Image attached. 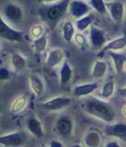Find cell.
Wrapping results in <instances>:
<instances>
[{"label": "cell", "instance_id": "cell-1", "mask_svg": "<svg viewBox=\"0 0 126 147\" xmlns=\"http://www.w3.org/2000/svg\"><path fill=\"white\" fill-rule=\"evenodd\" d=\"M83 108L87 114L109 124L116 119V112L112 106L95 97L86 99Z\"/></svg>", "mask_w": 126, "mask_h": 147}, {"label": "cell", "instance_id": "cell-2", "mask_svg": "<svg viewBox=\"0 0 126 147\" xmlns=\"http://www.w3.org/2000/svg\"><path fill=\"white\" fill-rule=\"evenodd\" d=\"M69 0H62L60 2L49 5L42 11L43 18L50 24H57L67 13L69 7Z\"/></svg>", "mask_w": 126, "mask_h": 147}, {"label": "cell", "instance_id": "cell-3", "mask_svg": "<svg viewBox=\"0 0 126 147\" xmlns=\"http://www.w3.org/2000/svg\"><path fill=\"white\" fill-rule=\"evenodd\" d=\"M0 37L10 42L20 43L24 42V33L11 28L5 22L1 16H0Z\"/></svg>", "mask_w": 126, "mask_h": 147}, {"label": "cell", "instance_id": "cell-4", "mask_svg": "<svg viewBox=\"0 0 126 147\" xmlns=\"http://www.w3.org/2000/svg\"><path fill=\"white\" fill-rule=\"evenodd\" d=\"M26 141L23 131H16L0 136V144L5 147H22Z\"/></svg>", "mask_w": 126, "mask_h": 147}, {"label": "cell", "instance_id": "cell-5", "mask_svg": "<svg viewBox=\"0 0 126 147\" xmlns=\"http://www.w3.org/2000/svg\"><path fill=\"white\" fill-rule=\"evenodd\" d=\"M55 128L60 136L69 138L74 131V122L69 116L62 115L57 119Z\"/></svg>", "mask_w": 126, "mask_h": 147}, {"label": "cell", "instance_id": "cell-6", "mask_svg": "<svg viewBox=\"0 0 126 147\" xmlns=\"http://www.w3.org/2000/svg\"><path fill=\"white\" fill-rule=\"evenodd\" d=\"M91 7L88 4L82 1V0H74L70 2L68 11L69 13L75 18H81L88 15Z\"/></svg>", "mask_w": 126, "mask_h": 147}, {"label": "cell", "instance_id": "cell-7", "mask_svg": "<svg viewBox=\"0 0 126 147\" xmlns=\"http://www.w3.org/2000/svg\"><path fill=\"white\" fill-rule=\"evenodd\" d=\"M89 39H90L91 45H92V49H102L104 47L105 43L106 42V36H105V32L102 30H100L93 25H92L90 28Z\"/></svg>", "mask_w": 126, "mask_h": 147}, {"label": "cell", "instance_id": "cell-8", "mask_svg": "<svg viewBox=\"0 0 126 147\" xmlns=\"http://www.w3.org/2000/svg\"><path fill=\"white\" fill-rule=\"evenodd\" d=\"M71 104V99L68 97H55L42 104V107L49 111H60Z\"/></svg>", "mask_w": 126, "mask_h": 147}, {"label": "cell", "instance_id": "cell-9", "mask_svg": "<svg viewBox=\"0 0 126 147\" xmlns=\"http://www.w3.org/2000/svg\"><path fill=\"white\" fill-rule=\"evenodd\" d=\"M4 13L6 18L14 24H18L22 22L23 18V13L22 9L14 4H8L5 6Z\"/></svg>", "mask_w": 126, "mask_h": 147}, {"label": "cell", "instance_id": "cell-10", "mask_svg": "<svg viewBox=\"0 0 126 147\" xmlns=\"http://www.w3.org/2000/svg\"><path fill=\"white\" fill-rule=\"evenodd\" d=\"M104 132L110 137H115L120 139L126 138V125L123 123H117L107 125L105 127Z\"/></svg>", "mask_w": 126, "mask_h": 147}, {"label": "cell", "instance_id": "cell-11", "mask_svg": "<svg viewBox=\"0 0 126 147\" xmlns=\"http://www.w3.org/2000/svg\"><path fill=\"white\" fill-rule=\"evenodd\" d=\"M27 128L32 135H34L35 137H36L38 138H42L44 136L42 124L36 116H30L28 119Z\"/></svg>", "mask_w": 126, "mask_h": 147}, {"label": "cell", "instance_id": "cell-12", "mask_svg": "<svg viewBox=\"0 0 126 147\" xmlns=\"http://www.w3.org/2000/svg\"><path fill=\"white\" fill-rule=\"evenodd\" d=\"M126 47V36L118 37L117 39L112 40L109 43H107L105 46H104L100 52L99 53V56H102L105 52L107 51H116V50H121Z\"/></svg>", "mask_w": 126, "mask_h": 147}, {"label": "cell", "instance_id": "cell-13", "mask_svg": "<svg viewBox=\"0 0 126 147\" xmlns=\"http://www.w3.org/2000/svg\"><path fill=\"white\" fill-rule=\"evenodd\" d=\"M98 88H99V85L96 82L78 85V86H75L74 88V94L78 98L87 96V95L92 94Z\"/></svg>", "mask_w": 126, "mask_h": 147}, {"label": "cell", "instance_id": "cell-14", "mask_svg": "<svg viewBox=\"0 0 126 147\" xmlns=\"http://www.w3.org/2000/svg\"><path fill=\"white\" fill-rule=\"evenodd\" d=\"M108 6L111 18L116 23H121L123 21L124 14L123 5L120 2H113L111 4H109Z\"/></svg>", "mask_w": 126, "mask_h": 147}, {"label": "cell", "instance_id": "cell-15", "mask_svg": "<svg viewBox=\"0 0 126 147\" xmlns=\"http://www.w3.org/2000/svg\"><path fill=\"white\" fill-rule=\"evenodd\" d=\"M73 76V69L70 66V64L68 61H64L61 66L60 71V81L61 87H65L68 85Z\"/></svg>", "mask_w": 126, "mask_h": 147}, {"label": "cell", "instance_id": "cell-16", "mask_svg": "<svg viewBox=\"0 0 126 147\" xmlns=\"http://www.w3.org/2000/svg\"><path fill=\"white\" fill-rule=\"evenodd\" d=\"M109 55L111 57V59L113 60L116 72L118 74V75H120V74L123 73L124 65L126 63V55L124 54L117 53L115 51H109Z\"/></svg>", "mask_w": 126, "mask_h": 147}, {"label": "cell", "instance_id": "cell-17", "mask_svg": "<svg viewBox=\"0 0 126 147\" xmlns=\"http://www.w3.org/2000/svg\"><path fill=\"white\" fill-rule=\"evenodd\" d=\"M63 58H64V52L60 49H54L49 52L47 59V64L48 66L54 67L59 65L62 61Z\"/></svg>", "mask_w": 126, "mask_h": 147}, {"label": "cell", "instance_id": "cell-18", "mask_svg": "<svg viewBox=\"0 0 126 147\" xmlns=\"http://www.w3.org/2000/svg\"><path fill=\"white\" fill-rule=\"evenodd\" d=\"M84 144L86 147H99L101 144V138L99 132L90 131L84 138Z\"/></svg>", "mask_w": 126, "mask_h": 147}, {"label": "cell", "instance_id": "cell-19", "mask_svg": "<svg viewBox=\"0 0 126 147\" xmlns=\"http://www.w3.org/2000/svg\"><path fill=\"white\" fill-rule=\"evenodd\" d=\"M29 85L32 91L37 95L41 96L44 92V83L42 80L37 76L32 75L29 76Z\"/></svg>", "mask_w": 126, "mask_h": 147}, {"label": "cell", "instance_id": "cell-20", "mask_svg": "<svg viewBox=\"0 0 126 147\" xmlns=\"http://www.w3.org/2000/svg\"><path fill=\"white\" fill-rule=\"evenodd\" d=\"M106 70H107V64L103 61H98L95 62V64L92 67V76L94 78L100 79V78L104 77V76L106 73Z\"/></svg>", "mask_w": 126, "mask_h": 147}, {"label": "cell", "instance_id": "cell-21", "mask_svg": "<svg viewBox=\"0 0 126 147\" xmlns=\"http://www.w3.org/2000/svg\"><path fill=\"white\" fill-rule=\"evenodd\" d=\"M63 38L68 42H70L75 35V30L74 26L71 22H66L65 24L63 25Z\"/></svg>", "mask_w": 126, "mask_h": 147}, {"label": "cell", "instance_id": "cell-22", "mask_svg": "<svg viewBox=\"0 0 126 147\" xmlns=\"http://www.w3.org/2000/svg\"><path fill=\"white\" fill-rule=\"evenodd\" d=\"M26 105H27V98H26V96L25 95L19 96L12 103L11 107V111L13 113H20V112H22L25 108Z\"/></svg>", "mask_w": 126, "mask_h": 147}, {"label": "cell", "instance_id": "cell-23", "mask_svg": "<svg viewBox=\"0 0 126 147\" xmlns=\"http://www.w3.org/2000/svg\"><path fill=\"white\" fill-rule=\"evenodd\" d=\"M94 20L93 14H88L81 18H80L76 23V27L80 31H84L86 28H88Z\"/></svg>", "mask_w": 126, "mask_h": 147}, {"label": "cell", "instance_id": "cell-24", "mask_svg": "<svg viewBox=\"0 0 126 147\" xmlns=\"http://www.w3.org/2000/svg\"><path fill=\"white\" fill-rule=\"evenodd\" d=\"M114 89H115V84L113 81H109L106 82L101 89V93L100 95L103 99H109L112 96L113 93H114Z\"/></svg>", "mask_w": 126, "mask_h": 147}, {"label": "cell", "instance_id": "cell-25", "mask_svg": "<svg viewBox=\"0 0 126 147\" xmlns=\"http://www.w3.org/2000/svg\"><path fill=\"white\" fill-rule=\"evenodd\" d=\"M48 45V37L46 35L42 36L39 38L35 39L33 42V48L37 53H42L45 50Z\"/></svg>", "mask_w": 126, "mask_h": 147}, {"label": "cell", "instance_id": "cell-26", "mask_svg": "<svg viewBox=\"0 0 126 147\" xmlns=\"http://www.w3.org/2000/svg\"><path fill=\"white\" fill-rule=\"evenodd\" d=\"M11 61L17 70H23L26 67V59L18 53L12 55Z\"/></svg>", "mask_w": 126, "mask_h": 147}, {"label": "cell", "instance_id": "cell-27", "mask_svg": "<svg viewBox=\"0 0 126 147\" xmlns=\"http://www.w3.org/2000/svg\"><path fill=\"white\" fill-rule=\"evenodd\" d=\"M90 6H92L98 13L105 15L106 13V5L104 0H90Z\"/></svg>", "mask_w": 126, "mask_h": 147}, {"label": "cell", "instance_id": "cell-28", "mask_svg": "<svg viewBox=\"0 0 126 147\" xmlns=\"http://www.w3.org/2000/svg\"><path fill=\"white\" fill-rule=\"evenodd\" d=\"M12 73L5 67H0V82L8 81L11 78Z\"/></svg>", "mask_w": 126, "mask_h": 147}, {"label": "cell", "instance_id": "cell-29", "mask_svg": "<svg viewBox=\"0 0 126 147\" xmlns=\"http://www.w3.org/2000/svg\"><path fill=\"white\" fill-rule=\"evenodd\" d=\"M43 32H44V29H43V27L42 25H36L31 30V34L36 39L41 37L42 36H43L44 35Z\"/></svg>", "mask_w": 126, "mask_h": 147}, {"label": "cell", "instance_id": "cell-30", "mask_svg": "<svg viewBox=\"0 0 126 147\" xmlns=\"http://www.w3.org/2000/svg\"><path fill=\"white\" fill-rule=\"evenodd\" d=\"M74 40L75 42L80 47H84L86 44V38L81 33H76L74 35Z\"/></svg>", "mask_w": 126, "mask_h": 147}, {"label": "cell", "instance_id": "cell-31", "mask_svg": "<svg viewBox=\"0 0 126 147\" xmlns=\"http://www.w3.org/2000/svg\"><path fill=\"white\" fill-rule=\"evenodd\" d=\"M49 147H64L63 144L57 140H51L49 143Z\"/></svg>", "mask_w": 126, "mask_h": 147}, {"label": "cell", "instance_id": "cell-32", "mask_svg": "<svg viewBox=\"0 0 126 147\" xmlns=\"http://www.w3.org/2000/svg\"><path fill=\"white\" fill-rule=\"evenodd\" d=\"M105 147H121L117 141H110L106 144Z\"/></svg>", "mask_w": 126, "mask_h": 147}, {"label": "cell", "instance_id": "cell-33", "mask_svg": "<svg viewBox=\"0 0 126 147\" xmlns=\"http://www.w3.org/2000/svg\"><path fill=\"white\" fill-rule=\"evenodd\" d=\"M118 94L123 97V98H126V87L125 88H122L120 89H118Z\"/></svg>", "mask_w": 126, "mask_h": 147}, {"label": "cell", "instance_id": "cell-34", "mask_svg": "<svg viewBox=\"0 0 126 147\" xmlns=\"http://www.w3.org/2000/svg\"><path fill=\"white\" fill-rule=\"evenodd\" d=\"M55 1H58V0H38L39 3H52Z\"/></svg>", "mask_w": 126, "mask_h": 147}, {"label": "cell", "instance_id": "cell-35", "mask_svg": "<svg viewBox=\"0 0 126 147\" xmlns=\"http://www.w3.org/2000/svg\"><path fill=\"white\" fill-rule=\"evenodd\" d=\"M68 147H83L82 145H80V144H73V145H70Z\"/></svg>", "mask_w": 126, "mask_h": 147}, {"label": "cell", "instance_id": "cell-36", "mask_svg": "<svg viewBox=\"0 0 126 147\" xmlns=\"http://www.w3.org/2000/svg\"><path fill=\"white\" fill-rule=\"evenodd\" d=\"M1 111H2V104L0 102V113H1Z\"/></svg>", "mask_w": 126, "mask_h": 147}, {"label": "cell", "instance_id": "cell-37", "mask_svg": "<svg viewBox=\"0 0 126 147\" xmlns=\"http://www.w3.org/2000/svg\"><path fill=\"white\" fill-rule=\"evenodd\" d=\"M41 147H46V146H44V145H42V146H41Z\"/></svg>", "mask_w": 126, "mask_h": 147}, {"label": "cell", "instance_id": "cell-38", "mask_svg": "<svg viewBox=\"0 0 126 147\" xmlns=\"http://www.w3.org/2000/svg\"><path fill=\"white\" fill-rule=\"evenodd\" d=\"M0 51H1V49H0Z\"/></svg>", "mask_w": 126, "mask_h": 147}]
</instances>
